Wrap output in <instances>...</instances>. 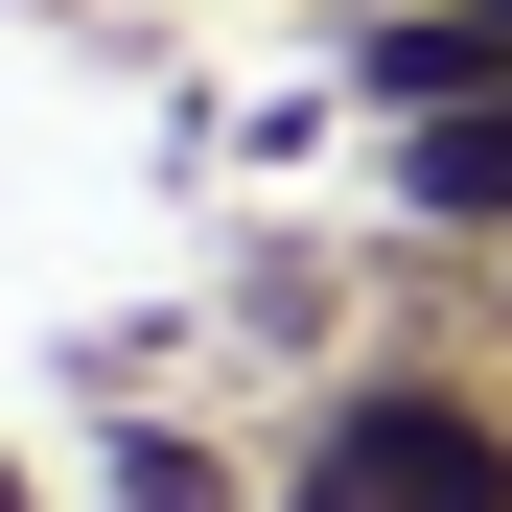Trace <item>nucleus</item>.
<instances>
[{
  "mask_svg": "<svg viewBox=\"0 0 512 512\" xmlns=\"http://www.w3.org/2000/svg\"><path fill=\"white\" fill-rule=\"evenodd\" d=\"M256 512H512V373H443V350H373L280 419Z\"/></svg>",
  "mask_w": 512,
  "mask_h": 512,
  "instance_id": "1",
  "label": "nucleus"
},
{
  "mask_svg": "<svg viewBox=\"0 0 512 512\" xmlns=\"http://www.w3.org/2000/svg\"><path fill=\"white\" fill-rule=\"evenodd\" d=\"M326 24H396V0H326Z\"/></svg>",
  "mask_w": 512,
  "mask_h": 512,
  "instance_id": "6",
  "label": "nucleus"
},
{
  "mask_svg": "<svg viewBox=\"0 0 512 512\" xmlns=\"http://www.w3.org/2000/svg\"><path fill=\"white\" fill-rule=\"evenodd\" d=\"M373 210H396V233H443V256H489V233H512V94L373 117Z\"/></svg>",
  "mask_w": 512,
  "mask_h": 512,
  "instance_id": "2",
  "label": "nucleus"
},
{
  "mask_svg": "<svg viewBox=\"0 0 512 512\" xmlns=\"http://www.w3.org/2000/svg\"><path fill=\"white\" fill-rule=\"evenodd\" d=\"M489 303H512V233H489Z\"/></svg>",
  "mask_w": 512,
  "mask_h": 512,
  "instance_id": "7",
  "label": "nucleus"
},
{
  "mask_svg": "<svg viewBox=\"0 0 512 512\" xmlns=\"http://www.w3.org/2000/svg\"><path fill=\"white\" fill-rule=\"evenodd\" d=\"M187 24H233V0H187Z\"/></svg>",
  "mask_w": 512,
  "mask_h": 512,
  "instance_id": "8",
  "label": "nucleus"
},
{
  "mask_svg": "<svg viewBox=\"0 0 512 512\" xmlns=\"http://www.w3.org/2000/svg\"><path fill=\"white\" fill-rule=\"evenodd\" d=\"M326 94H350V117H443V94H512V0H396V24H326Z\"/></svg>",
  "mask_w": 512,
  "mask_h": 512,
  "instance_id": "3",
  "label": "nucleus"
},
{
  "mask_svg": "<svg viewBox=\"0 0 512 512\" xmlns=\"http://www.w3.org/2000/svg\"><path fill=\"white\" fill-rule=\"evenodd\" d=\"M70 512H256V466L210 443V419H117V443H94V489H70Z\"/></svg>",
  "mask_w": 512,
  "mask_h": 512,
  "instance_id": "4",
  "label": "nucleus"
},
{
  "mask_svg": "<svg viewBox=\"0 0 512 512\" xmlns=\"http://www.w3.org/2000/svg\"><path fill=\"white\" fill-rule=\"evenodd\" d=\"M0 512H47V466H24V443H0Z\"/></svg>",
  "mask_w": 512,
  "mask_h": 512,
  "instance_id": "5",
  "label": "nucleus"
}]
</instances>
